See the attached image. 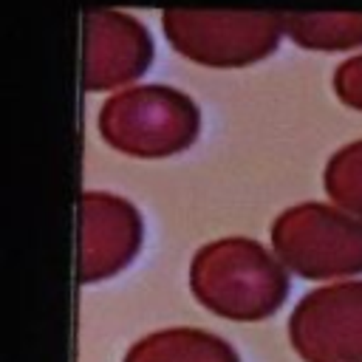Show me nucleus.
Here are the masks:
<instances>
[{"mask_svg": "<svg viewBox=\"0 0 362 362\" xmlns=\"http://www.w3.org/2000/svg\"><path fill=\"white\" fill-rule=\"evenodd\" d=\"M322 187L337 206L362 218V139L331 153L322 170Z\"/></svg>", "mask_w": 362, "mask_h": 362, "instance_id": "obj_10", "label": "nucleus"}, {"mask_svg": "<svg viewBox=\"0 0 362 362\" xmlns=\"http://www.w3.org/2000/svg\"><path fill=\"white\" fill-rule=\"evenodd\" d=\"M288 342L303 362H362V280L305 291L288 317Z\"/></svg>", "mask_w": 362, "mask_h": 362, "instance_id": "obj_5", "label": "nucleus"}, {"mask_svg": "<svg viewBox=\"0 0 362 362\" xmlns=\"http://www.w3.org/2000/svg\"><path fill=\"white\" fill-rule=\"evenodd\" d=\"M153 59V37L139 17L116 8H90L85 14V90H110L133 82Z\"/></svg>", "mask_w": 362, "mask_h": 362, "instance_id": "obj_7", "label": "nucleus"}, {"mask_svg": "<svg viewBox=\"0 0 362 362\" xmlns=\"http://www.w3.org/2000/svg\"><path fill=\"white\" fill-rule=\"evenodd\" d=\"M283 23L300 48L339 51L362 45V11H288Z\"/></svg>", "mask_w": 362, "mask_h": 362, "instance_id": "obj_9", "label": "nucleus"}, {"mask_svg": "<svg viewBox=\"0 0 362 362\" xmlns=\"http://www.w3.org/2000/svg\"><path fill=\"white\" fill-rule=\"evenodd\" d=\"M334 93L348 105L362 110V54L339 62L334 71Z\"/></svg>", "mask_w": 362, "mask_h": 362, "instance_id": "obj_11", "label": "nucleus"}, {"mask_svg": "<svg viewBox=\"0 0 362 362\" xmlns=\"http://www.w3.org/2000/svg\"><path fill=\"white\" fill-rule=\"evenodd\" d=\"M161 28L178 54L209 68H238L269 57L286 23L269 8H164Z\"/></svg>", "mask_w": 362, "mask_h": 362, "instance_id": "obj_4", "label": "nucleus"}, {"mask_svg": "<svg viewBox=\"0 0 362 362\" xmlns=\"http://www.w3.org/2000/svg\"><path fill=\"white\" fill-rule=\"evenodd\" d=\"M96 127L119 153L164 158L195 141L201 110L192 96L173 85H133L105 99Z\"/></svg>", "mask_w": 362, "mask_h": 362, "instance_id": "obj_2", "label": "nucleus"}, {"mask_svg": "<svg viewBox=\"0 0 362 362\" xmlns=\"http://www.w3.org/2000/svg\"><path fill=\"white\" fill-rule=\"evenodd\" d=\"M189 288L206 311L235 322H257L283 305L288 274L272 249L255 238L232 235L192 255Z\"/></svg>", "mask_w": 362, "mask_h": 362, "instance_id": "obj_1", "label": "nucleus"}, {"mask_svg": "<svg viewBox=\"0 0 362 362\" xmlns=\"http://www.w3.org/2000/svg\"><path fill=\"white\" fill-rule=\"evenodd\" d=\"M272 252L305 280H339L362 272V218L337 206L303 201L272 223Z\"/></svg>", "mask_w": 362, "mask_h": 362, "instance_id": "obj_3", "label": "nucleus"}, {"mask_svg": "<svg viewBox=\"0 0 362 362\" xmlns=\"http://www.w3.org/2000/svg\"><path fill=\"white\" fill-rule=\"evenodd\" d=\"M141 246L139 209L113 192L88 189L79 201V283L122 272Z\"/></svg>", "mask_w": 362, "mask_h": 362, "instance_id": "obj_6", "label": "nucleus"}, {"mask_svg": "<svg viewBox=\"0 0 362 362\" xmlns=\"http://www.w3.org/2000/svg\"><path fill=\"white\" fill-rule=\"evenodd\" d=\"M124 362H240L235 348L204 328H164L141 337Z\"/></svg>", "mask_w": 362, "mask_h": 362, "instance_id": "obj_8", "label": "nucleus"}]
</instances>
